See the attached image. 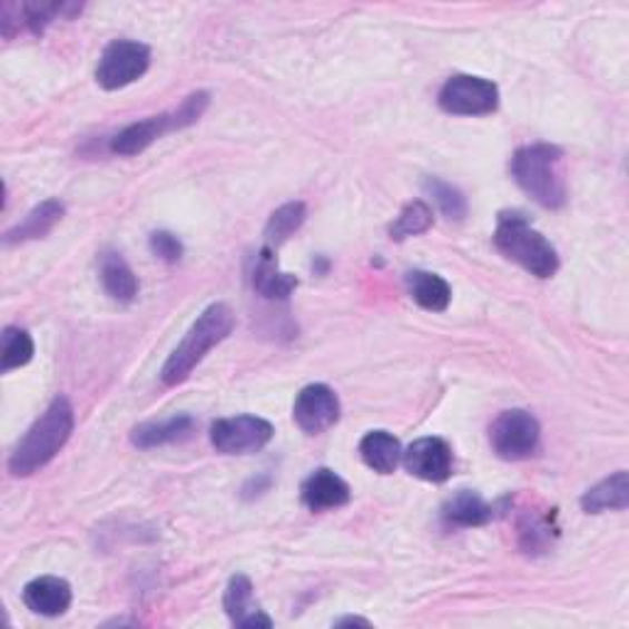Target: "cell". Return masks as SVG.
<instances>
[{
	"instance_id": "1",
	"label": "cell",
	"mask_w": 629,
	"mask_h": 629,
	"mask_svg": "<svg viewBox=\"0 0 629 629\" xmlns=\"http://www.w3.org/2000/svg\"><path fill=\"white\" fill-rule=\"evenodd\" d=\"M75 431V409L65 396H57L47 411L22 435L8 460V470L16 478H30L57 458Z\"/></svg>"
},
{
	"instance_id": "2",
	"label": "cell",
	"mask_w": 629,
	"mask_h": 629,
	"mask_svg": "<svg viewBox=\"0 0 629 629\" xmlns=\"http://www.w3.org/2000/svg\"><path fill=\"white\" fill-rule=\"evenodd\" d=\"M234 325H236V317L229 305H224V303L209 305L207 311L195 320V325L187 330L185 340L177 344L168 362H165L163 372H160L163 384H168V386L183 384L185 379L195 372V366L207 357V352L215 350L219 342H224L232 335Z\"/></svg>"
},
{
	"instance_id": "3",
	"label": "cell",
	"mask_w": 629,
	"mask_h": 629,
	"mask_svg": "<svg viewBox=\"0 0 629 629\" xmlns=\"http://www.w3.org/2000/svg\"><path fill=\"white\" fill-rule=\"evenodd\" d=\"M494 246L502 256L514 261L537 278H551L561 266L553 244L533 229L521 212H502L497 219Z\"/></svg>"
},
{
	"instance_id": "4",
	"label": "cell",
	"mask_w": 629,
	"mask_h": 629,
	"mask_svg": "<svg viewBox=\"0 0 629 629\" xmlns=\"http://www.w3.org/2000/svg\"><path fill=\"white\" fill-rule=\"evenodd\" d=\"M563 150L537 144L524 146L514 153L512 175L524 193L546 209H561L566 205V180H563Z\"/></svg>"
},
{
	"instance_id": "5",
	"label": "cell",
	"mask_w": 629,
	"mask_h": 629,
	"mask_svg": "<svg viewBox=\"0 0 629 629\" xmlns=\"http://www.w3.org/2000/svg\"><path fill=\"white\" fill-rule=\"evenodd\" d=\"M541 429L529 411H502L490 429V443L502 460H527L539 450Z\"/></svg>"
},
{
	"instance_id": "6",
	"label": "cell",
	"mask_w": 629,
	"mask_h": 629,
	"mask_svg": "<svg viewBox=\"0 0 629 629\" xmlns=\"http://www.w3.org/2000/svg\"><path fill=\"white\" fill-rule=\"evenodd\" d=\"M438 104L445 114L453 116H487L494 114L500 106V89L490 79L455 75L438 94Z\"/></svg>"
},
{
	"instance_id": "7",
	"label": "cell",
	"mask_w": 629,
	"mask_h": 629,
	"mask_svg": "<svg viewBox=\"0 0 629 629\" xmlns=\"http://www.w3.org/2000/svg\"><path fill=\"white\" fill-rule=\"evenodd\" d=\"M148 67H150V50L146 45L134 40H114L99 59L97 81L101 89L116 91L138 81L148 72Z\"/></svg>"
},
{
	"instance_id": "8",
	"label": "cell",
	"mask_w": 629,
	"mask_h": 629,
	"mask_svg": "<svg viewBox=\"0 0 629 629\" xmlns=\"http://www.w3.org/2000/svg\"><path fill=\"white\" fill-rule=\"evenodd\" d=\"M273 425L258 415H234V419H222L212 425V445L222 455H248L266 448L273 438Z\"/></svg>"
},
{
	"instance_id": "9",
	"label": "cell",
	"mask_w": 629,
	"mask_h": 629,
	"mask_svg": "<svg viewBox=\"0 0 629 629\" xmlns=\"http://www.w3.org/2000/svg\"><path fill=\"white\" fill-rule=\"evenodd\" d=\"M340 399L327 384L305 386L293 403V419L307 435L325 433L340 421Z\"/></svg>"
},
{
	"instance_id": "10",
	"label": "cell",
	"mask_w": 629,
	"mask_h": 629,
	"mask_svg": "<svg viewBox=\"0 0 629 629\" xmlns=\"http://www.w3.org/2000/svg\"><path fill=\"white\" fill-rule=\"evenodd\" d=\"M401 460L413 478L425 482H445L453 474V450L443 438H421L409 445Z\"/></svg>"
},
{
	"instance_id": "11",
	"label": "cell",
	"mask_w": 629,
	"mask_h": 629,
	"mask_svg": "<svg viewBox=\"0 0 629 629\" xmlns=\"http://www.w3.org/2000/svg\"><path fill=\"white\" fill-rule=\"evenodd\" d=\"M170 130H180V121H177V114H160V116H148L144 121L130 124L126 126L121 134L114 136L111 140V150L116 156H138L146 148H150L156 144L158 138H163Z\"/></svg>"
},
{
	"instance_id": "12",
	"label": "cell",
	"mask_w": 629,
	"mask_h": 629,
	"mask_svg": "<svg viewBox=\"0 0 629 629\" xmlns=\"http://www.w3.org/2000/svg\"><path fill=\"white\" fill-rule=\"evenodd\" d=\"M301 497L303 504L311 509V512H327V509H340L344 504H350L352 490L337 472L323 468L315 470L311 478L303 482Z\"/></svg>"
},
{
	"instance_id": "13",
	"label": "cell",
	"mask_w": 629,
	"mask_h": 629,
	"mask_svg": "<svg viewBox=\"0 0 629 629\" xmlns=\"http://www.w3.org/2000/svg\"><path fill=\"white\" fill-rule=\"evenodd\" d=\"M22 602L28 605V610L42 617H59L69 610L72 605V588L65 578L57 576H42L35 578L22 590Z\"/></svg>"
},
{
	"instance_id": "14",
	"label": "cell",
	"mask_w": 629,
	"mask_h": 629,
	"mask_svg": "<svg viewBox=\"0 0 629 629\" xmlns=\"http://www.w3.org/2000/svg\"><path fill=\"white\" fill-rule=\"evenodd\" d=\"M224 610L236 627H273L271 617L254 602V586L246 576H234L229 580L224 590Z\"/></svg>"
},
{
	"instance_id": "15",
	"label": "cell",
	"mask_w": 629,
	"mask_h": 629,
	"mask_svg": "<svg viewBox=\"0 0 629 629\" xmlns=\"http://www.w3.org/2000/svg\"><path fill=\"white\" fill-rule=\"evenodd\" d=\"M252 281H254V291L271 301H286L291 298V293L298 288V278L278 268L276 252L268 246L261 248Z\"/></svg>"
},
{
	"instance_id": "16",
	"label": "cell",
	"mask_w": 629,
	"mask_h": 629,
	"mask_svg": "<svg viewBox=\"0 0 629 629\" xmlns=\"http://www.w3.org/2000/svg\"><path fill=\"white\" fill-rule=\"evenodd\" d=\"M65 217V205L59 199H45L42 205L35 207L30 215L22 219L20 224H16L13 229H8L3 242L6 246L13 244H26L32 239H42V236L50 234L59 222Z\"/></svg>"
},
{
	"instance_id": "17",
	"label": "cell",
	"mask_w": 629,
	"mask_h": 629,
	"mask_svg": "<svg viewBox=\"0 0 629 629\" xmlns=\"http://www.w3.org/2000/svg\"><path fill=\"white\" fill-rule=\"evenodd\" d=\"M193 431H195L193 415H173L168 421L136 425V429L130 431V443L140 450H150V448L180 443L185 438L193 435Z\"/></svg>"
},
{
	"instance_id": "18",
	"label": "cell",
	"mask_w": 629,
	"mask_h": 629,
	"mask_svg": "<svg viewBox=\"0 0 629 629\" xmlns=\"http://www.w3.org/2000/svg\"><path fill=\"white\" fill-rule=\"evenodd\" d=\"M629 504V478L627 472L620 470L598 482L596 487L583 494L580 507L588 514H602V512H622Z\"/></svg>"
},
{
	"instance_id": "19",
	"label": "cell",
	"mask_w": 629,
	"mask_h": 629,
	"mask_svg": "<svg viewBox=\"0 0 629 629\" xmlns=\"http://www.w3.org/2000/svg\"><path fill=\"white\" fill-rule=\"evenodd\" d=\"M443 519L450 527H484L494 519V507L487 504L478 492L460 490L445 502Z\"/></svg>"
},
{
	"instance_id": "20",
	"label": "cell",
	"mask_w": 629,
	"mask_h": 629,
	"mask_svg": "<svg viewBox=\"0 0 629 629\" xmlns=\"http://www.w3.org/2000/svg\"><path fill=\"white\" fill-rule=\"evenodd\" d=\"M99 273H101L104 291L109 293L114 301H118V303H134L136 301L138 278H136V273L130 271V266L126 264V258L121 254H116V252L101 254Z\"/></svg>"
},
{
	"instance_id": "21",
	"label": "cell",
	"mask_w": 629,
	"mask_h": 629,
	"mask_svg": "<svg viewBox=\"0 0 629 629\" xmlns=\"http://www.w3.org/2000/svg\"><path fill=\"white\" fill-rule=\"evenodd\" d=\"M360 453L362 460L366 462V468H372L379 474L396 472L399 462L403 458L399 438H394L389 431L366 433L360 443Z\"/></svg>"
},
{
	"instance_id": "22",
	"label": "cell",
	"mask_w": 629,
	"mask_h": 629,
	"mask_svg": "<svg viewBox=\"0 0 629 629\" xmlns=\"http://www.w3.org/2000/svg\"><path fill=\"white\" fill-rule=\"evenodd\" d=\"M411 298L419 303L423 311L431 313H443L448 311L453 291H450L448 281L431 271H411L406 276Z\"/></svg>"
},
{
	"instance_id": "23",
	"label": "cell",
	"mask_w": 629,
	"mask_h": 629,
	"mask_svg": "<svg viewBox=\"0 0 629 629\" xmlns=\"http://www.w3.org/2000/svg\"><path fill=\"white\" fill-rule=\"evenodd\" d=\"M305 217H307V207L303 205V202H288V205L278 207L268 217V224H266V232H264L266 246L276 252L281 244H286L291 236L303 227Z\"/></svg>"
},
{
	"instance_id": "24",
	"label": "cell",
	"mask_w": 629,
	"mask_h": 629,
	"mask_svg": "<svg viewBox=\"0 0 629 629\" xmlns=\"http://www.w3.org/2000/svg\"><path fill=\"white\" fill-rule=\"evenodd\" d=\"M433 227V209L429 202L413 199L406 207L401 209V215L396 222L389 227V236L394 242L411 239V236H419L423 232H429Z\"/></svg>"
},
{
	"instance_id": "25",
	"label": "cell",
	"mask_w": 629,
	"mask_h": 629,
	"mask_svg": "<svg viewBox=\"0 0 629 629\" xmlns=\"http://www.w3.org/2000/svg\"><path fill=\"white\" fill-rule=\"evenodd\" d=\"M35 354V342L28 330L6 327L3 330V347H0V372L8 374L20 366L30 364Z\"/></svg>"
},
{
	"instance_id": "26",
	"label": "cell",
	"mask_w": 629,
	"mask_h": 629,
	"mask_svg": "<svg viewBox=\"0 0 629 629\" xmlns=\"http://www.w3.org/2000/svg\"><path fill=\"white\" fill-rule=\"evenodd\" d=\"M425 193L433 197L438 209L443 212V217L450 222H462L468 215V199L462 197L458 187L441 180V177H429L425 180Z\"/></svg>"
},
{
	"instance_id": "27",
	"label": "cell",
	"mask_w": 629,
	"mask_h": 629,
	"mask_svg": "<svg viewBox=\"0 0 629 629\" xmlns=\"http://www.w3.org/2000/svg\"><path fill=\"white\" fill-rule=\"evenodd\" d=\"M150 252L156 254L160 261H165V264H177V261L183 258L185 248L175 234L156 232V234H150Z\"/></svg>"
},
{
	"instance_id": "28",
	"label": "cell",
	"mask_w": 629,
	"mask_h": 629,
	"mask_svg": "<svg viewBox=\"0 0 629 629\" xmlns=\"http://www.w3.org/2000/svg\"><path fill=\"white\" fill-rule=\"evenodd\" d=\"M352 625H360V627H372L370 620H362V617H344V620L337 622V627H352Z\"/></svg>"
}]
</instances>
